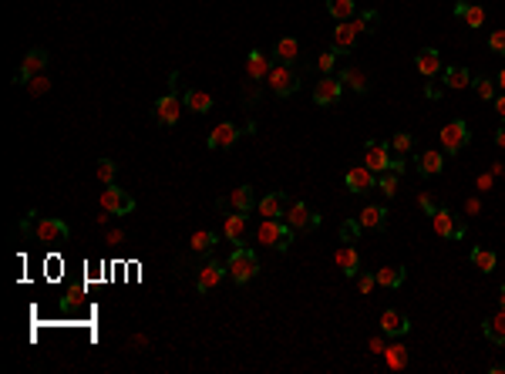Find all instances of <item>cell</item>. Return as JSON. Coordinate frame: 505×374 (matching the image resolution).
<instances>
[{"instance_id": "36", "label": "cell", "mask_w": 505, "mask_h": 374, "mask_svg": "<svg viewBox=\"0 0 505 374\" xmlns=\"http://www.w3.org/2000/svg\"><path fill=\"white\" fill-rule=\"evenodd\" d=\"M340 81H347L354 92H361V94L368 92V78H364V71H357V68H347V71L340 75Z\"/></svg>"}, {"instance_id": "51", "label": "cell", "mask_w": 505, "mask_h": 374, "mask_svg": "<svg viewBox=\"0 0 505 374\" xmlns=\"http://www.w3.org/2000/svg\"><path fill=\"white\" fill-rule=\"evenodd\" d=\"M492 105H495V111H499V118H502V122H505V94H499V98H495Z\"/></svg>"}, {"instance_id": "54", "label": "cell", "mask_w": 505, "mask_h": 374, "mask_svg": "<svg viewBox=\"0 0 505 374\" xmlns=\"http://www.w3.org/2000/svg\"><path fill=\"white\" fill-rule=\"evenodd\" d=\"M495 145H499V149H505V125L495 132Z\"/></svg>"}, {"instance_id": "56", "label": "cell", "mask_w": 505, "mask_h": 374, "mask_svg": "<svg viewBox=\"0 0 505 374\" xmlns=\"http://www.w3.org/2000/svg\"><path fill=\"white\" fill-rule=\"evenodd\" d=\"M489 371H492V374H505V364H492Z\"/></svg>"}, {"instance_id": "28", "label": "cell", "mask_w": 505, "mask_h": 374, "mask_svg": "<svg viewBox=\"0 0 505 374\" xmlns=\"http://www.w3.org/2000/svg\"><path fill=\"white\" fill-rule=\"evenodd\" d=\"M442 169H444L442 152H435V149H431V152H421V156H418V172H421V175H438Z\"/></svg>"}, {"instance_id": "38", "label": "cell", "mask_w": 505, "mask_h": 374, "mask_svg": "<svg viewBox=\"0 0 505 374\" xmlns=\"http://www.w3.org/2000/svg\"><path fill=\"white\" fill-rule=\"evenodd\" d=\"M361 230H364L361 219H344V223H340V239H344V243H357Z\"/></svg>"}, {"instance_id": "13", "label": "cell", "mask_w": 505, "mask_h": 374, "mask_svg": "<svg viewBox=\"0 0 505 374\" xmlns=\"http://www.w3.org/2000/svg\"><path fill=\"white\" fill-rule=\"evenodd\" d=\"M381 334H387V337H401V334H408L411 330V320H408V313L394 311V307H387V311L381 313Z\"/></svg>"}, {"instance_id": "23", "label": "cell", "mask_w": 505, "mask_h": 374, "mask_svg": "<svg viewBox=\"0 0 505 374\" xmlns=\"http://www.w3.org/2000/svg\"><path fill=\"white\" fill-rule=\"evenodd\" d=\"M230 206L236 213H249V209H256V192L253 186H239L230 192Z\"/></svg>"}, {"instance_id": "57", "label": "cell", "mask_w": 505, "mask_h": 374, "mask_svg": "<svg viewBox=\"0 0 505 374\" xmlns=\"http://www.w3.org/2000/svg\"><path fill=\"white\" fill-rule=\"evenodd\" d=\"M499 304H502V311H505V283H502V290H499Z\"/></svg>"}, {"instance_id": "25", "label": "cell", "mask_w": 505, "mask_h": 374, "mask_svg": "<svg viewBox=\"0 0 505 374\" xmlns=\"http://www.w3.org/2000/svg\"><path fill=\"white\" fill-rule=\"evenodd\" d=\"M223 236H226L230 243H239L246 236V213H232V216L223 219Z\"/></svg>"}, {"instance_id": "55", "label": "cell", "mask_w": 505, "mask_h": 374, "mask_svg": "<svg viewBox=\"0 0 505 374\" xmlns=\"http://www.w3.org/2000/svg\"><path fill=\"white\" fill-rule=\"evenodd\" d=\"M495 85H499V88H502V92H505V68H502V71H499V78H495Z\"/></svg>"}, {"instance_id": "10", "label": "cell", "mask_w": 505, "mask_h": 374, "mask_svg": "<svg viewBox=\"0 0 505 374\" xmlns=\"http://www.w3.org/2000/svg\"><path fill=\"white\" fill-rule=\"evenodd\" d=\"M283 219L290 223L293 230H313V226H320V213H313L306 203H290Z\"/></svg>"}, {"instance_id": "27", "label": "cell", "mask_w": 505, "mask_h": 374, "mask_svg": "<svg viewBox=\"0 0 505 374\" xmlns=\"http://www.w3.org/2000/svg\"><path fill=\"white\" fill-rule=\"evenodd\" d=\"M374 277H378V287L398 290L401 283H404V277H408V273H404V266H384V270H378Z\"/></svg>"}, {"instance_id": "17", "label": "cell", "mask_w": 505, "mask_h": 374, "mask_svg": "<svg viewBox=\"0 0 505 374\" xmlns=\"http://www.w3.org/2000/svg\"><path fill=\"white\" fill-rule=\"evenodd\" d=\"M236 139H239V128L232 122H219L213 128V135H209V149H230V145H236Z\"/></svg>"}, {"instance_id": "41", "label": "cell", "mask_w": 505, "mask_h": 374, "mask_svg": "<svg viewBox=\"0 0 505 374\" xmlns=\"http://www.w3.org/2000/svg\"><path fill=\"white\" fill-rule=\"evenodd\" d=\"M115 175H118V166H115L111 158H101V162H98V179H101L105 186H111V182H115Z\"/></svg>"}, {"instance_id": "1", "label": "cell", "mask_w": 505, "mask_h": 374, "mask_svg": "<svg viewBox=\"0 0 505 374\" xmlns=\"http://www.w3.org/2000/svg\"><path fill=\"white\" fill-rule=\"evenodd\" d=\"M293 233H297V230H293L287 219H263L260 230H256V239H260L263 247H273V249H280V253H287L293 243Z\"/></svg>"}, {"instance_id": "40", "label": "cell", "mask_w": 505, "mask_h": 374, "mask_svg": "<svg viewBox=\"0 0 505 374\" xmlns=\"http://www.w3.org/2000/svg\"><path fill=\"white\" fill-rule=\"evenodd\" d=\"M378 20H381V17H378V11H364V14H357V20H354V24H357V31H378Z\"/></svg>"}, {"instance_id": "12", "label": "cell", "mask_w": 505, "mask_h": 374, "mask_svg": "<svg viewBox=\"0 0 505 374\" xmlns=\"http://www.w3.org/2000/svg\"><path fill=\"white\" fill-rule=\"evenodd\" d=\"M387 162H391V145H384V142H368V149H364V166H368L374 175H381V172H387Z\"/></svg>"}, {"instance_id": "37", "label": "cell", "mask_w": 505, "mask_h": 374, "mask_svg": "<svg viewBox=\"0 0 505 374\" xmlns=\"http://www.w3.org/2000/svg\"><path fill=\"white\" fill-rule=\"evenodd\" d=\"M378 189H381L384 196H387V199H391V196H394V192H398V172H381V175H378Z\"/></svg>"}, {"instance_id": "5", "label": "cell", "mask_w": 505, "mask_h": 374, "mask_svg": "<svg viewBox=\"0 0 505 374\" xmlns=\"http://www.w3.org/2000/svg\"><path fill=\"white\" fill-rule=\"evenodd\" d=\"M438 139H442V149L448 152V156L461 152V149L468 145V139H472V135H468V122H461V118L448 122V125L442 128V135H438Z\"/></svg>"}, {"instance_id": "20", "label": "cell", "mask_w": 505, "mask_h": 374, "mask_svg": "<svg viewBox=\"0 0 505 374\" xmlns=\"http://www.w3.org/2000/svg\"><path fill=\"white\" fill-rule=\"evenodd\" d=\"M357 24L354 20H340L334 27V47H340V51H351L354 44H357Z\"/></svg>"}, {"instance_id": "31", "label": "cell", "mask_w": 505, "mask_h": 374, "mask_svg": "<svg viewBox=\"0 0 505 374\" xmlns=\"http://www.w3.org/2000/svg\"><path fill=\"white\" fill-rule=\"evenodd\" d=\"M327 11L340 24V20H354L357 17V4L354 0H327Z\"/></svg>"}, {"instance_id": "16", "label": "cell", "mask_w": 505, "mask_h": 374, "mask_svg": "<svg viewBox=\"0 0 505 374\" xmlns=\"http://www.w3.org/2000/svg\"><path fill=\"white\" fill-rule=\"evenodd\" d=\"M223 273H230V266L209 260V263L199 270V277H196V290H199V294H209V290H216V287H219V280H223Z\"/></svg>"}, {"instance_id": "47", "label": "cell", "mask_w": 505, "mask_h": 374, "mask_svg": "<svg viewBox=\"0 0 505 374\" xmlns=\"http://www.w3.org/2000/svg\"><path fill=\"white\" fill-rule=\"evenodd\" d=\"M418 203H421V209H425L428 216H431V213H435V209H438V206H435V199H431L428 192H421V196H418Z\"/></svg>"}, {"instance_id": "45", "label": "cell", "mask_w": 505, "mask_h": 374, "mask_svg": "<svg viewBox=\"0 0 505 374\" xmlns=\"http://www.w3.org/2000/svg\"><path fill=\"white\" fill-rule=\"evenodd\" d=\"M374 287H378V277H374V273H357V290H361V294H370Z\"/></svg>"}, {"instance_id": "4", "label": "cell", "mask_w": 505, "mask_h": 374, "mask_svg": "<svg viewBox=\"0 0 505 374\" xmlns=\"http://www.w3.org/2000/svg\"><path fill=\"white\" fill-rule=\"evenodd\" d=\"M101 209L111 213V216H128V213L135 209V199H132L125 189H118L115 182H111V186L101 189Z\"/></svg>"}, {"instance_id": "33", "label": "cell", "mask_w": 505, "mask_h": 374, "mask_svg": "<svg viewBox=\"0 0 505 374\" xmlns=\"http://www.w3.org/2000/svg\"><path fill=\"white\" fill-rule=\"evenodd\" d=\"M468 260H472V263L478 266V273H492V270L499 266V256H495L492 249H478V247H475L472 253H468Z\"/></svg>"}, {"instance_id": "19", "label": "cell", "mask_w": 505, "mask_h": 374, "mask_svg": "<svg viewBox=\"0 0 505 374\" xmlns=\"http://www.w3.org/2000/svg\"><path fill=\"white\" fill-rule=\"evenodd\" d=\"M185 108L196 111V115H206V111H213V94L209 92H199V88H185Z\"/></svg>"}, {"instance_id": "6", "label": "cell", "mask_w": 505, "mask_h": 374, "mask_svg": "<svg viewBox=\"0 0 505 374\" xmlns=\"http://www.w3.org/2000/svg\"><path fill=\"white\" fill-rule=\"evenodd\" d=\"M155 122L158 125H166V128H172V125L182 118V98H179V92H168V94H162L158 101H155Z\"/></svg>"}, {"instance_id": "21", "label": "cell", "mask_w": 505, "mask_h": 374, "mask_svg": "<svg viewBox=\"0 0 505 374\" xmlns=\"http://www.w3.org/2000/svg\"><path fill=\"white\" fill-rule=\"evenodd\" d=\"M270 71H273V68H270L263 51H249V54H246V75H249V78L263 81V78H270Z\"/></svg>"}, {"instance_id": "46", "label": "cell", "mask_w": 505, "mask_h": 374, "mask_svg": "<svg viewBox=\"0 0 505 374\" xmlns=\"http://www.w3.org/2000/svg\"><path fill=\"white\" fill-rule=\"evenodd\" d=\"M489 47L495 54H505V31H492L489 34Z\"/></svg>"}, {"instance_id": "44", "label": "cell", "mask_w": 505, "mask_h": 374, "mask_svg": "<svg viewBox=\"0 0 505 374\" xmlns=\"http://www.w3.org/2000/svg\"><path fill=\"white\" fill-rule=\"evenodd\" d=\"M27 92H31L34 98H41V94L51 92V81H47V75H34V78L27 81Z\"/></svg>"}, {"instance_id": "52", "label": "cell", "mask_w": 505, "mask_h": 374, "mask_svg": "<svg viewBox=\"0 0 505 374\" xmlns=\"http://www.w3.org/2000/svg\"><path fill=\"white\" fill-rule=\"evenodd\" d=\"M492 186V172H485V175H478V192L482 189H489Z\"/></svg>"}, {"instance_id": "42", "label": "cell", "mask_w": 505, "mask_h": 374, "mask_svg": "<svg viewBox=\"0 0 505 374\" xmlns=\"http://www.w3.org/2000/svg\"><path fill=\"white\" fill-rule=\"evenodd\" d=\"M411 145H414L411 135H408V132H398V135L391 139V152H398V156H408V152H411Z\"/></svg>"}, {"instance_id": "50", "label": "cell", "mask_w": 505, "mask_h": 374, "mask_svg": "<svg viewBox=\"0 0 505 374\" xmlns=\"http://www.w3.org/2000/svg\"><path fill=\"white\" fill-rule=\"evenodd\" d=\"M425 94H428L431 101H438V98H442V85H428V88H425Z\"/></svg>"}, {"instance_id": "14", "label": "cell", "mask_w": 505, "mask_h": 374, "mask_svg": "<svg viewBox=\"0 0 505 374\" xmlns=\"http://www.w3.org/2000/svg\"><path fill=\"white\" fill-rule=\"evenodd\" d=\"M266 81H270V88H273L276 94H293L297 88H300V78L293 75L287 64H276L273 71H270V78H266Z\"/></svg>"}, {"instance_id": "29", "label": "cell", "mask_w": 505, "mask_h": 374, "mask_svg": "<svg viewBox=\"0 0 505 374\" xmlns=\"http://www.w3.org/2000/svg\"><path fill=\"white\" fill-rule=\"evenodd\" d=\"M384 361H387L391 371H404V368H408V347L394 341L391 347H384Z\"/></svg>"}, {"instance_id": "35", "label": "cell", "mask_w": 505, "mask_h": 374, "mask_svg": "<svg viewBox=\"0 0 505 374\" xmlns=\"http://www.w3.org/2000/svg\"><path fill=\"white\" fill-rule=\"evenodd\" d=\"M189 243H192V249H196V253H206V249L216 247V233H213V230H196Z\"/></svg>"}, {"instance_id": "49", "label": "cell", "mask_w": 505, "mask_h": 374, "mask_svg": "<svg viewBox=\"0 0 505 374\" xmlns=\"http://www.w3.org/2000/svg\"><path fill=\"white\" fill-rule=\"evenodd\" d=\"M370 354H384V337H370Z\"/></svg>"}, {"instance_id": "34", "label": "cell", "mask_w": 505, "mask_h": 374, "mask_svg": "<svg viewBox=\"0 0 505 374\" xmlns=\"http://www.w3.org/2000/svg\"><path fill=\"white\" fill-rule=\"evenodd\" d=\"M297 54H300V44H297V37H280V41H276V58H280L283 64L293 61Z\"/></svg>"}, {"instance_id": "26", "label": "cell", "mask_w": 505, "mask_h": 374, "mask_svg": "<svg viewBox=\"0 0 505 374\" xmlns=\"http://www.w3.org/2000/svg\"><path fill=\"white\" fill-rule=\"evenodd\" d=\"M337 266L344 270V277H357L361 273V256H357V249L354 247H344L337 253Z\"/></svg>"}, {"instance_id": "30", "label": "cell", "mask_w": 505, "mask_h": 374, "mask_svg": "<svg viewBox=\"0 0 505 374\" xmlns=\"http://www.w3.org/2000/svg\"><path fill=\"white\" fill-rule=\"evenodd\" d=\"M482 330H485V337H489L492 344H505V311L489 317V320L482 324Z\"/></svg>"}, {"instance_id": "24", "label": "cell", "mask_w": 505, "mask_h": 374, "mask_svg": "<svg viewBox=\"0 0 505 374\" xmlns=\"http://www.w3.org/2000/svg\"><path fill=\"white\" fill-rule=\"evenodd\" d=\"M455 17L465 20L468 27H482V24H485V11H482V7H475V4H465V0L455 4Z\"/></svg>"}, {"instance_id": "32", "label": "cell", "mask_w": 505, "mask_h": 374, "mask_svg": "<svg viewBox=\"0 0 505 374\" xmlns=\"http://www.w3.org/2000/svg\"><path fill=\"white\" fill-rule=\"evenodd\" d=\"M472 85V75H468V68H448L444 71V88H451V92H461V88H468Z\"/></svg>"}, {"instance_id": "22", "label": "cell", "mask_w": 505, "mask_h": 374, "mask_svg": "<svg viewBox=\"0 0 505 374\" xmlns=\"http://www.w3.org/2000/svg\"><path fill=\"white\" fill-rule=\"evenodd\" d=\"M357 219L364 230H387V209L384 206H364Z\"/></svg>"}, {"instance_id": "11", "label": "cell", "mask_w": 505, "mask_h": 374, "mask_svg": "<svg viewBox=\"0 0 505 374\" xmlns=\"http://www.w3.org/2000/svg\"><path fill=\"white\" fill-rule=\"evenodd\" d=\"M344 186L351 192H368V189H378V175L368 166H354V169L344 172Z\"/></svg>"}, {"instance_id": "2", "label": "cell", "mask_w": 505, "mask_h": 374, "mask_svg": "<svg viewBox=\"0 0 505 374\" xmlns=\"http://www.w3.org/2000/svg\"><path fill=\"white\" fill-rule=\"evenodd\" d=\"M226 266H230V277L236 283H249L256 273H260V260H256V253L246 247H236L230 253V260H226Z\"/></svg>"}, {"instance_id": "3", "label": "cell", "mask_w": 505, "mask_h": 374, "mask_svg": "<svg viewBox=\"0 0 505 374\" xmlns=\"http://www.w3.org/2000/svg\"><path fill=\"white\" fill-rule=\"evenodd\" d=\"M47 61H51V54H47L44 47H31V51L24 54V61H20V68H17L14 81H17V85H27V81L34 78V75H44Z\"/></svg>"}, {"instance_id": "9", "label": "cell", "mask_w": 505, "mask_h": 374, "mask_svg": "<svg viewBox=\"0 0 505 374\" xmlns=\"http://www.w3.org/2000/svg\"><path fill=\"white\" fill-rule=\"evenodd\" d=\"M340 94H344V81L334 78V75H323V78L317 81V88H313V101H317V105H337Z\"/></svg>"}, {"instance_id": "39", "label": "cell", "mask_w": 505, "mask_h": 374, "mask_svg": "<svg viewBox=\"0 0 505 374\" xmlns=\"http://www.w3.org/2000/svg\"><path fill=\"white\" fill-rule=\"evenodd\" d=\"M475 92H478V98H485V101H495V81L485 78V75H478V78H472Z\"/></svg>"}, {"instance_id": "43", "label": "cell", "mask_w": 505, "mask_h": 374, "mask_svg": "<svg viewBox=\"0 0 505 374\" xmlns=\"http://www.w3.org/2000/svg\"><path fill=\"white\" fill-rule=\"evenodd\" d=\"M337 54H340V47H330V51H323L320 58H317V68H320V75H330V71H334Z\"/></svg>"}, {"instance_id": "15", "label": "cell", "mask_w": 505, "mask_h": 374, "mask_svg": "<svg viewBox=\"0 0 505 374\" xmlns=\"http://www.w3.org/2000/svg\"><path fill=\"white\" fill-rule=\"evenodd\" d=\"M256 209H260L263 219H283L287 209H290V199H287V192H270L256 203Z\"/></svg>"}, {"instance_id": "8", "label": "cell", "mask_w": 505, "mask_h": 374, "mask_svg": "<svg viewBox=\"0 0 505 374\" xmlns=\"http://www.w3.org/2000/svg\"><path fill=\"white\" fill-rule=\"evenodd\" d=\"M34 236L41 239V243H64L68 236H71V226L64 223V219H37V226H34Z\"/></svg>"}, {"instance_id": "53", "label": "cell", "mask_w": 505, "mask_h": 374, "mask_svg": "<svg viewBox=\"0 0 505 374\" xmlns=\"http://www.w3.org/2000/svg\"><path fill=\"white\" fill-rule=\"evenodd\" d=\"M465 209H468V213H482V203H478V199H468V203H465Z\"/></svg>"}, {"instance_id": "18", "label": "cell", "mask_w": 505, "mask_h": 374, "mask_svg": "<svg viewBox=\"0 0 505 374\" xmlns=\"http://www.w3.org/2000/svg\"><path fill=\"white\" fill-rule=\"evenodd\" d=\"M414 68H418L425 78H435V75L442 71V54H438L435 47H425V51H418V58H414Z\"/></svg>"}, {"instance_id": "7", "label": "cell", "mask_w": 505, "mask_h": 374, "mask_svg": "<svg viewBox=\"0 0 505 374\" xmlns=\"http://www.w3.org/2000/svg\"><path fill=\"white\" fill-rule=\"evenodd\" d=\"M431 226H435V233L442 236V239H459V236H465V223H459L451 209H435V213H431Z\"/></svg>"}, {"instance_id": "48", "label": "cell", "mask_w": 505, "mask_h": 374, "mask_svg": "<svg viewBox=\"0 0 505 374\" xmlns=\"http://www.w3.org/2000/svg\"><path fill=\"white\" fill-rule=\"evenodd\" d=\"M387 169H391V172H398V175H401V172H404V156H391V162H387Z\"/></svg>"}]
</instances>
